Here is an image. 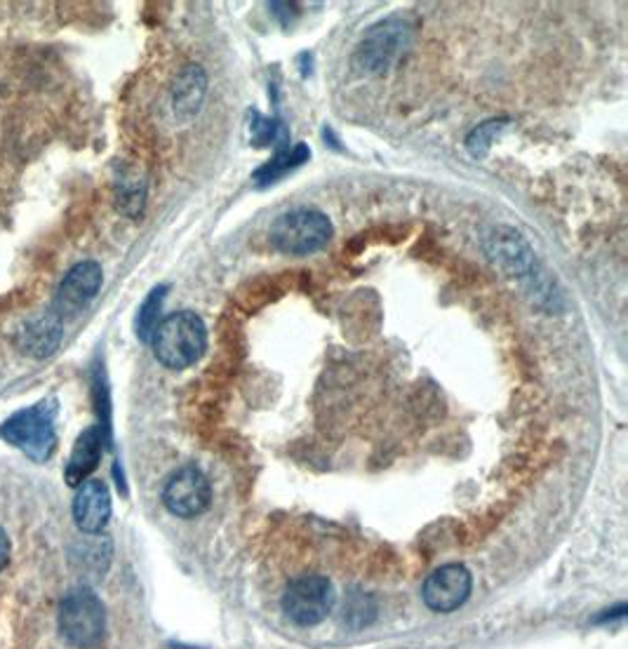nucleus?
I'll return each instance as SVG.
<instances>
[{"mask_svg": "<svg viewBox=\"0 0 628 649\" xmlns=\"http://www.w3.org/2000/svg\"><path fill=\"white\" fill-rule=\"evenodd\" d=\"M152 346L165 368L187 370L203 358L208 348L205 323L193 311H177L158 323Z\"/></svg>", "mask_w": 628, "mask_h": 649, "instance_id": "obj_1", "label": "nucleus"}, {"mask_svg": "<svg viewBox=\"0 0 628 649\" xmlns=\"http://www.w3.org/2000/svg\"><path fill=\"white\" fill-rule=\"evenodd\" d=\"M59 636L76 649H94L106 636V609L92 589L66 593L57 614Z\"/></svg>", "mask_w": 628, "mask_h": 649, "instance_id": "obj_2", "label": "nucleus"}, {"mask_svg": "<svg viewBox=\"0 0 628 649\" xmlns=\"http://www.w3.org/2000/svg\"><path fill=\"white\" fill-rule=\"evenodd\" d=\"M269 238L283 255H311L318 253L333 238V222L321 210H290L271 224Z\"/></svg>", "mask_w": 628, "mask_h": 649, "instance_id": "obj_3", "label": "nucleus"}, {"mask_svg": "<svg viewBox=\"0 0 628 649\" xmlns=\"http://www.w3.org/2000/svg\"><path fill=\"white\" fill-rule=\"evenodd\" d=\"M337 603V593L333 581L323 574H304L292 579L285 586L280 607L285 617L302 628H313L323 624L333 614Z\"/></svg>", "mask_w": 628, "mask_h": 649, "instance_id": "obj_4", "label": "nucleus"}, {"mask_svg": "<svg viewBox=\"0 0 628 649\" xmlns=\"http://www.w3.org/2000/svg\"><path fill=\"white\" fill-rule=\"evenodd\" d=\"M0 438L10 443L12 447L22 449L29 459L38 463L53 457L57 447L53 417H49V412L45 407L38 405L12 414V417L0 426Z\"/></svg>", "mask_w": 628, "mask_h": 649, "instance_id": "obj_5", "label": "nucleus"}, {"mask_svg": "<svg viewBox=\"0 0 628 649\" xmlns=\"http://www.w3.org/2000/svg\"><path fill=\"white\" fill-rule=\"evenodd\" d=\"M410 45V26L403 20H384L374 24L366 36H362L354 64L360 74H384L399 61Z\"/></svg>", "mask_w": 628, "mask_h": 649, "instance_id": "obj_6", "label": "nucleus"}, {"mask_svg": "<svg viewBox=\"0 0 628 649\" xmlns=\"http://www.w3.org/2000/svg\"><path fill=\"white\" fill-rule=\"evenodd\" d=\"M212 504V488L208 475L195 469V466H184L177 473L170 475L162 488V506L168 508L177 518H198Z\"/></svg>", "mask_w": 628, "mask_h": 649, "instance_id": "obj_7", "label": "nucleus"}, {"mask_svg": "<svg viewBox=\"0 0 628 649\" xmlns=\"http://www.w3.org/2000/svg\"><path fill=\"white\" fill-rule=\"evenodd\" d=\"M471 591H473L471 572L464 568V564L450 562L426 577L422 586V601L431 612L450 614L469 601Z\"/></svg>", "mask_w": 628, "mask_h": 649, "instance_id": "obj_8", "label": "nucleus"}, {"mask_svg": "<svg viewBox=\"0 0 628 649\" xmlns=\"http://www.w3.org/2000/svg\"><path fill=\"white\" fill-rule=\"evenodd\" d=\"M102 266L97 261H80L66 273L55 299V313L59 318H69L86 309L102 288Z\"/></svg>", "mask_w": 628, "mask_h": 649, "instance_id": "obj_9", "label": "nucleus"}, {"mask_svg": "<svg viewBox=\"0 0 628 649\" xmlns=\"http://www.w3.org/2000/svg\"><path fill=\"white\" fill-rule=\"evenodd\" d=\"M485 253L490 261L506 276H525L532 271V249L516 228L497 226L490 231L485 240Z\"/></svg>", "mask_w": 628, "mask_h": 649, "instance_id": "obj_10", "label": "nucleus"}, {"mask_svg": "<svg viewBox=\"0 0 628 649\" xmlns=\"http://www.w3.org/2000/svg\"><path fill=\"white\" fill-rule=\"evenodd\" d=\"M111 518V492L106 482L88 478L78 485L74 499V521L86 535H99Z\"/></svg>", "mask_w": 628, "mask_h": 649, "instance_id": "obj_11", "label": "nucleus"}, {"mask_svg": "<svg viewBox=\"0 0 628 649\" xmlns=\"http://www.w3.org/2000/svg\"><path fill=\"white\" fill-rule=\"evenodd\" d=\"M61 342V318L53 311L41 318L29 321L20 329V348L31 358H47L57 351Z\"/></svg>", "mask_w": 628, "mask_h": 649, "instance_id": "obj_12", "label": "nucleus"}, {"mask_svg": "<svg viewBox=\"0 0 628 649\" xmlns=\"http://www.w3.org/2000/svg\"><path fill=\"white\" fill-rule=\"evenodd\" d=\"M102 443L104 433L99 426L80 433L71 449L69 463H66V480H69V485H80L82 480L90 478V473L99 466V459H102Z\"/></svg>", "mask_w": 628, "mask_h": 649, "instance_id": "obj_13", "label": "nucleus"}, {"mask_svg": "<svg viewBox=\"0 0 628 649\" xmlns=\"http://www.w3.org/2000/svg\"><path fill=\"white\" fill-rule=\"evenodd\" d=\"M205 90H208V76L201 66L191 64L179 74L172 90V109L181 121H189L198 113V109L203 104Z\"/></svg>", "mask_w": 628, "mask_h": 649, "instance_id": "obj_14", "label": "nucleus"}, {"mask_svg": "<svg viewBox=\"0 0 628 649\" xmlns=\"http://www.w3.org/2000/svg\"><path fill=\"white\" fill-rule=\"evenodd\" d=\"M309 156H311V152L302 144L294 146L292 152H290V148H288V152H278L273 160H269L267 165H261V168L255 172L257 184L263 187V184H271V181H278L285 172L300 168L304 160H309Z\"/></svg>", "mask_w": 628, "mask_h": 649, "instance_id": "obj_15", "label": "nucleus"}, {"mask_svg": "<svg viewBox=\"0 0 628 649\" xmlns=\"http://www.w3.org/2000/svg\"><path fill=\"white\" fill-rule=\"evenodd\" d=\"M165 290L168 288H156L152 294L146 296V302L142 304L137 313V335L142 342H152L154 332L160 323V309L165 302Z\"/></svg>", "mask_w": 628, "mask_h": 649, "instance_id": "obj_16", "label": "nucleus"}, {"mask_svg": "<svg viewBox=\"0 0 628 649\" xmlns=\"http://www.w3.org/2000/svg\"><path fill=\"white\" fill-rule=\"evenodd\" d=\"M504 127H506V121L504 119H500V121H487L483 125H478L471 132V135L467 137L469 154L475 156V158H485L487 152H490L492 142H494V137H497Z\"/></svg>", "mask_w": 628, "mask_h": 649, "instance_id": "obj_17", "label": "nucleus"}, {"mask_svg": "<svg viewBox=\"0 0 628 649\" xmlns=\"http://www.w3.org/2000/svg\"><path fill=\"white\" fill-rule=\"evenodd\" d=\"M374 614H377V607L372 603V597L366 593H354L344 607V622L351 628H362L372 624Z\"/></svg>", "mask_w": 628, "mask_h": 649, "instance_id": "obj_18", "label": "nucleus"}, {"mask_svg": "<svg viewBox=\"0 0 628 649\" xmlns=\"http://www.w3.org/2000/svg\"><path fill=\"white\" fill-rule=\"evenodd\" d=\"M10 562V539L3 529H0V572L8 568Z\"/></svg>", "mask_w": 628, "mask_h": 649, "instance_id": "obj_19", "label": "nucleus"}, {"mask_svg": "<svg viewBox=\"0 0 628 649\" xmlns=\"http://www.w3.org/2000/svg\"><path fill=\"white\" fill-rule=\"evenodd\" d=\"M172 649H198V647H181V645H177V647H172Z\"/></svg>", "mask_w": 628, "mask_h": 649, "instance_id": "obj_20", "label": "nucleus"}]
</instances>
